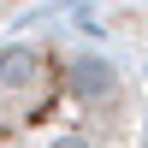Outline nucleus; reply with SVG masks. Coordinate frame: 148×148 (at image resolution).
I'll return each mask as SVG.
<instances>
[{"label": "nucleus", "instance_id": "2", "mask_svg": "<svg viewBox=\"0 0 148 148\" xmlns=\"http://www.w3.org/2000/svg\"><path fill=\"white\" fill-rule=\"evenodd\" d=\"M47 148H89V136H59V142H47Z\"/></svg>", "mask_w": 148, "mask_h": 148}, {"label": "nucleus", "instance_id": "1", "mask_svg": "<svg viewBox=\"0 0 148 148\" xmlns=\"http://www.w3.org/2000/svg\"><path fill=\"white\" fill-rule=\"evenodd\" d=\"M65 83H71L77 95H101L107 83H113V71H107L101 59H71V65H65Z\"/></svg>", "mask_w": 148, "mask_h": 148}]
</instances>
